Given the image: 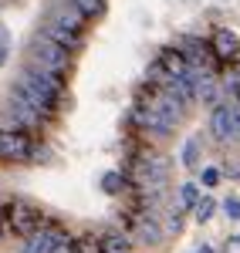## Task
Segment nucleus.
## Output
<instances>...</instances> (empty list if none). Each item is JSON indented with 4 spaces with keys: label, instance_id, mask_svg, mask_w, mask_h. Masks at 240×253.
Returning <instances> with one entry per match:
<instances>
[{
    "label": "nucleus",
    "instance_id": "nucleus-7",
    "mask_svg": "<svg viewBox=\"0 0 240 253\" xmlns=\"http://www.w3.org/2000/svg\"><path fill=\"white\" fill-rule=\"evenodd\" d=\"M132 122L139 125L145 135H159V138H166V135H173V132H176V125H173V122H169L166 115H159V112H156L149 101H142V98L136 101V108H132Z\"/></svg>",
    "mask_w": 240,
    "mask_h": 253
},
{
    "label": "nucleus",
    "instance_id": "nucleus-16",
    "mask_svg": "<svg viewBox=\"0 0 240 253\" xmlns=\"http://www.w3.org/2000/svg\"><path fill=\"white\" fill-rule=\"evenodd\" d=\"M71 253H101V243L95 233H85L78 240H71Z\"/></svg>",
    "mask_w": 240,
    "mask_h": 253
},
{
    "label": "nucleus",
    "instance_id": "nucleus-22",
    "mask_svg": "<svg viewBox=\"0 0 240 253\" xmlns=\"http://www.w3.org/2000/svg\"><path fill=\"white\" fill-rule=\"evenodd\" d=\"M200 179H203V186H217L220 182V169H203Z\"/></svg>",
    "mask_w": 240,
    "mask_h": 253
},
{
    "label": "nucleus",
    "instance_id": "nucleus-4",
    "mask_svg": "<svg viewBox=\"0 0 240 253\" xmlns=\"http://www.w3.org/2000/svg\"><path fill=\"white\" fill-rule=\"evenodd\" d=\"M20 253H71V236L58 223H44L38 233L24 236Z\"/></svg>",
    "mask_w": 240,
    "mask_h": 253
},
{
    "label": "nucleus",
    "instance_id": "nucleus-17",
    "mask_svg": "<svg viewBox=\"0 0 240 253\" xmlns=\"http://www.w3.org/2000/svg\"><path fill=\"white\" fill-rule=\"evenodd\" d=\"M196 203H200V186L196 182H183L180 186V206L183 210H193Z\"/></svg>",
    "mask_w": 240,
    "mask_h": 253
},
{
    "label": "nucleus",
    "instance_id": "nucleus-6",
    "mask_svg": "<svg viewBox=\"0 0 240 253\" xmlns=\"http://www.w3.org/2000/svg\"><path fill=\"white\" fill-rule=\"evenodd\" d=\"M0 159H7V162H27V159H38V145L31 142V135H27L24 128L3 125V128H0Z\"/></svg>",
    "mask_w": 240,
    "mask_h": 253
},
{
    "label": "nucleus",
    "instance_id": "nucleus-2",
    "mask_svg": "<svg viewBox=\"0 0 240 253\" xmlns=\"http://www.w3.org/2000/svg\"><path fill=\"white\" fill-rule=\"evenodd\" d=\"M27 64H38L44 71L64 78L68 68H71V51L61 47V44H54V41H48L44 34H34V38L27 41Z\"/></svg>",
    "mask_w": 240,
    "mask_h": 253
},
{
    "label": "nucleus",
    "instance_id": "nucleus-23",
    "mask_svg": "<svg viewBox=\"0 0 240 253\" xmlns=\"http://www.w3.org/2000/svg\"><path fill=\"white\" fill-rule=\"evenodd\" d=\"M223 213L230 216V219H240V199H227L223 203Z\"/></svg>",
    "mask_w": 240,
    "mask_h": 253
},
{
    "label": "nucleus",
    "instance_id": "nucleus-15",
    "mask_svg": "<svg viewBox=\"0 0 240 253\" xmlns=\"http://www.w3.org/2000/svg\"><path fill=\"white\" fill-rule=\"evenodd\" d=\"M180 159H183V166H186V169H200V138H186Z\"/></svg>",
    "mask_w": 240,
    "mask_h": 253
},
{
    "label": "nucleus",
    "instance_id": "nucleus-9",
    "mask_svg": "<svg viewBox=\"0 0 240 253\" xmlns=\"http://www.w3.org/2000/svg\"><path fill=\"white\" fill-rule=\"evenodd\" d=\"M7 118H10L14 128H24V132H34V128H41V125L48 122L38 108H31V105H27L24 98H17L14 91L7 95Z\"/></svg>",
    "mask_w": 240,
    "mask_h": 253
},
{
    "label": "nucleus",
    "instance_id": "nucleus-5",
    "mask_svg": "<svg viewBox=\"0 0 240 253\" xmlns=\"http://www.w3.org/2000/svg\"><path fill=\"white\" fill-rule=\"evenodd\" d=\"M44 24H54V27L75 34V38H85V31H88V17L81 14L71 0H51L48 14H44Z\"/></svg>",
    "mask_w": 240,
    "mask_h": 253
},
{
    "label": "nucleus",
    "instance_id": "nucleus-27",
    "mask_svg": "<svg viewBox=\"0 0 240 253\" xmlns=\"http://www.w3.org/2000/svg\"><path fill=\"white\" fill-rule=\"evenodd\" d=\"M196 253H213V250H210V247H206V243H203V247H200V250H196Z\"/></svg>",
    "mask_w": 240,
    "mask_h": 253
},
{
    "label": "nucleus",
    "instance_id": "nucleus-10",
    "mask_svg": "<svg viewBox=\"0 0 240 253\" xmlns=\"http://www.w3.org/2000/svg\"><path fill=\"white\" fill-rule=\"evenodd\" d=\"M136 236H139L142 243H149V247H156V243H162V236H166V230L159 226V213L145 210V213H139V216H136Z\"/></svg>",
    "mask_w": 240,
    "mask_h": 253
},
{
    "label": "nucleus",
    "instance_id": "nucleus-20",
    "mask_svg": "<svg viewBox=\"0 0 240 253\" xmlns=\"http://www.w3.org/2000/svg\"><path fill=\"white\" fill-rule=\"evenodd\" d=\"M183 230V206H169L166 210V233H180Z\"/></svg>",
    "mask_w": 240,
    "mask_h": 253
},
{
    "label": "nucleus",
    "instance_id": "nucleus-3",
    "mask_svg": "<svg viewBox=\"0 0 240 253\" xmlns=\"http://www.w3.org/2000/svg\"><path fill=\"white\" fill-rule=\"evenodd\" d=\"M0 210H3V230H7V236H20L24 240V236L38 233L41 226L48 223L38 206L34 203H24V199H10Z\"/></svg>",
    "mask_w": 240,
    "mask_h": 253
},
{
    "label": "nucleus",
    "instance_id": "nucleus-8",
    "mask_svg": "<svg viewBox=\"0 0 240 253\" xmlns=\"http://www.w3.org/2000/svg\"><path fill=\"white\" fill-rule=\"evenodd\" d=\"M210 132L220 145H230L237 142V105L234 101H220L210 115Z\"/></svg>",
    "mask_w": 240,
    "mask_h": 253
},
{
    "label": "nucleus",
    "instance_id": "nucleus-19",
    "mask_svg": "<svg viewBox=\"0 0 240 253\" xmlns=\"http://www.w3.org/2000/svg\"><path fill=\"white\" fill-rule=\"evenodd\" d=\"M101 189L112 193V196H119L122 189H125V175H122V172H108L105 179H101Z\"/></svg>",
    "mask_w": 240,
    "mask_h": 253
},
{
    "label": "nucleus",
    "instance_id": "nucleus-13",
    "mask_svg": "<svg viewBox=\"0 0 240 253\" xmlns=\"http://www.w3.org/2000/svg\"><path fill=\"white\" fill-rule=\"evenodd\" d=\"M38 34H44L48 41H54V44H61V47H68V51H75V47H81V41L85 38H75V34H68V31H61V27H54V24H41Z\"/></svg>",
    "mask_w": 240,
    "mask_h": 253
},
{
    "label": "nucleus",
    "instance_id": "nucleus-14",
    "mask_svg": "<svg viewBox=\"0 0 240 253\" xmlns=\"http://www.w3.org/2000/svg\"><path fill=\"white\" fill-rule=\"evenodd\" d=\"M101 243V253H132V243H129V236L125 233H115V230H108V233L98 236Z\"/></svg>",
    "mask_w": 240,
    "mask_h": 253
},
{
    "label": "nucleus",
    "instance_id": "nucleus-26",
    "mask_svg": "<svg viewBox=\"0 0 240 253\" xmlns=\"http://www.w3.org/2000/svg\"><path fill=\"white\" fill-rule=\"evenodd\" d=\"M237 105V101H234ZM237 138H240V105H237Z\"/></svg>",
    "mask_w": 240,
    "mask_h": 253
},
{
    "label": "nucleus",
    "instance_id": "nucleus-24",
    "mask_svg": "<svg viewBox=\"0 0 240 253\" xmlns=\"http://www.w3.org/2000/svg\"><path fill=\"white\" fill-rule=\"evenodd\" d=\"M223 253H240V236H230V240L223 243Z\"/></svg>",
    "mask_w": 240,
    "mask_h": 253
},
{
    "label": "nucleus",
    "instance_id": "nucleus-12",
    "mask_svg": "<svg viewBox=\"0 0 240 253\" xmlns=\"http://www.w3.org/2000/svg\"><path fill=\"white\" fill-rule=\"evenodd\" d=\"M156 64H159V68L166 71V75H169V78H183V75L190 71V64H186V58H183L180 47H166V51L159 54V61H156Z\"/></svg>",
    "mask_w": 240,
    "mask_h": 253
},
{
    "label": "nucleus",
    "instance_id": "nucleus-1",
    "mask_svg": "<svg viewBox=\"0 0 240 253\" xmlns=\"http://www.w3.org/2000/svg\"><path fill=\"white\" fill-rule=\"evenodd\" d=\"M10 91L24 98L31 108H38L44 118H51L61 105V95H64V78L44 71L38 64H24L17 71V81L10 84Z\"/></svg>",
    "mask_w": 240,
    "mask_h": 253
},
{
    "label": "nucleus",
    "instance_id": "nucleus-21",
    "mask_svg": "<svg viewBox=\"0 0 240 253\" xmlns=\"http://www.w3.org/2000/svg\"><path fill=\"white\" fill-rule=\"evenodd\" d=\"M193 210H196V219H200V223H206L210 216L217 213V203H213V196H200V203H196Z\"/></svg>",
    "mask_w": 240,
    "mask_h": 253
},
{
    "label": "nucleus",
    "instance_id": "nucleus-11",
    "mask_svg": "<svg viewBox=\"0 0 240 253\" xmlns=\"http://www.w3.org/2000/svg\"><path fill=\"white\" fill-rule=\"evenodd\" d=\"M210 47H213L217 61H237V54H240V41L234 31H217L213 41H210Z\"/></svg>",
    "mask_w": 240,
    "mask_h": 253
},
{
    "label": "nucleus",
    "instance_id": "nucleus-25",
    "mask_svg": "<svg viewBox=\"0 0 240 253\" xmlns=\"http://www.w3.org/2000/svg\"><path fill=\"white\" fill-rule=\"evenodd\" d=\"M7 236V230H3V210H0V240Z\"/></svg>",
    "mask_w": 240,
    "mask_h": 253
},
{
    "label": "nucleus",
    "instance_id": "nucleus-18",
    "mask_svg": "<svg viewBox=\"0 0 240 253\" xmlns=\"http://www.w3.org/2000/svg\"><path fill=\"white\" fill-rule=\"evenodd\" d=\"M71 3H75V7H78V10H81V14H85L88 20L98 17L101 10H105V0H71Z\"/></svg>",
    "mask_w": 240,
    "mask_h": 253
}]
</instances>
